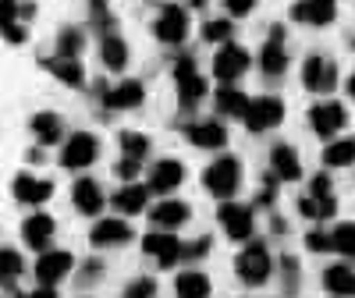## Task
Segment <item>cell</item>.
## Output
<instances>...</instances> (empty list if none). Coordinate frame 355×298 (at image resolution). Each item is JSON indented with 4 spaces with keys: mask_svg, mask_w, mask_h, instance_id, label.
Returning a JSON list of instances; mask_svg holds the SVG:
<instances>
[{
    "mask_svg": "<svg viewBox=\"0 0 355 298\" xmlns=\"http://www.w3.org/2000/svg\"><path fill=\"white\" fill-rule=\"evenodd\" d=\"M281 117H284V107L277 96H259V100H252V107L245 114V125H249V132H270L274 125H281Z\"/></svg>",
    "mask_w": 355,
    "mask_h": 298,
    "instance_id": "cell-7",
    "label": "cell"
},
{
    "mask_svg": "<svg viewBox=\"0 0 355 298\" xmlns=\"http://www.w3.org/2000/svg\"><path fill=\"white\" fill-rule=\"evenodd\" d=\"M146 100V89H142V82H135V78H121L114 89H107V107L110 110H132V107H139Z\"/></svg>",
    "mask_w": 355,
    "mask_h": 298,
    "instance_id": "cell-14",
    "label": "cell"
},
{
    "mask_svg": "<svg viewBox=\"0 0 355 298\" xmlns=\"http://www.w3.org/2000/svg\"><path fill=\"white\" fill-rule=\"evenodd\" d=\"M121 149H125V157L142 160L146 153H150V139L139 135V132H121Z\"/></svg>",
    "mask_w": 355,
    "mask_h": 298,
    "instance_id": "cell-33",
    "label": "cell"
},
{
    "mask_svg": "<svg viewBox=\"0 0 355 298\" xmlns=\"http://www.w3.org/2000/svg\"><path fill=\"white\" fill-rule=\"evenodd\" d=\"M189 139L199 146V149H220L227 142V132L220 128V121H196L189 128Z\"/></svg>",
    "mask_w": 355,
    "mask_h": 298,
    "instance_id": "cell-21",
    "label": "cell"
},
{
    "mask_svg": "<svg viewBox=\"0 0 355 298\" xmlns=\"http://www.w3.org/2000/svg\"><path fill=\"white\" fill-rule=\"evenodd\" d=\"M299 213L309 220H331L334 217V199L331 195H306L299 202Z\"/></svg>",
    "mask_w": 355,
    "mask_h": 298,
    "instance_id": "cell-29",
    "label": "cell"
},
{
    "mask_svg": "<svg viewBox=\"0 0 355 298\" xmlns=\"http://www.w3.org/2000/svg\"><path fill=\"white\" fill-rule=\"evenodd\" d=\"M71 266H75V259H71V252H43L40 259H36V277L50 288V284H57V281H64L68 274H71Z\"/></svg>",
    "mask_w": 355,
    "mask_h": 298,
    "instance_id": "cell-10",
    "label": "cell"
},
{
    "mask_svg": "<svg viewBox=\"0 0 355 298\" xmlns=\"http://www.w3.org/2000/svg\"><path fill=\"white\" fill-rule=\"evenodd\" d=\"M259 68L266 75H281L288 68V50L281 43V28L277 25L270 28V43H263V50H259Z\"/></svg>",
    "mask_w": 355,
    "mask_h": 298,
    "instance_id": "cell-15",
    "label": "cell"
},
{
    "mask_svg": "<svg viewBox=\"0 0 355 298\" xmlns=\"http://www.w3.org/2000/svg\"><path fill=\"white\" fill-rule=\"evenodd\" d=\"M96 153H100V142H96L93 135H85V132H75V135L64 142L61 164L71 167V170H82V167H89V164L96 160Z\"/></svg>",
    "mask_w": 355,
    "mask_h": 298,
    "instance_id": "cell-6",
    "label": "cell"
},
{
    "mask_svg": "<svg viewBox=\"0 0 355 298\" xmlns=\"http://www.w3.org/2000/svg\"><path fill=\"white\" fill-rule=\"evenodd\" d=\"M46 68L53 71V78H61L68 85H82V64L75 57H53V61H46Z\"/></svg>",
    "mask_w": 355,
    "mask_h": 298,
    "instance_id": "cell-32",
    "label": "cell"
},
{
    "mask_svg": "<svg viewBox=\"0 0 355 298\" xmlns=\"http://www.w3.org/2000/svg\"><path fill=\"white\" fill-rule=\"evenodd\" d=\"M231 33H234V25H231L227 18H214V21L202 25V40H206V43H227Z\"/></svg>",
    "mask_w": 355,
    "mask_h": 298,
    "instance_id": "cell-34",
    "label": "cell"
},
{
    "mask_svg": "<svg viewBox=\"0 0 355 298\" xmlns=\"http://www.w3.org/2000/svg\"><path fill=\"white\" fill-rule=\"evenodd\" d=\"M249 71V53L239 46V43H224L220 46V53L214 57V75L224 82V85H231L239 75H245Z\"/></svg>",
    "mask_w": 355,
    "mask_h": 298,
    "instance_id": "cell-5",
    "label": "cell"
},
{
    "mask_svg": "<svg viewBox=\"0 0 355 298\" xmlns=\"http://www.w3.org/2000/svg\"><path fill=\"white\" fill-rule=\"evenodd\" d=\"M53 195V185L50 182H40V177H28V174H18L15 177V199L21 202H46Z\"/></svg>",
    "mask_w": 355,
    "mask_h": 298,
    "instance_id": "cell-19",
    "label": "cell"
},
{
    "mask_svg": "<svg viewBox=\"0 0 355 298\" xmlns=\"http://www.w3.org/2000/svg\"><path fill=\"white\" fill-rule=\"evenodd\" d=\"M331 242H334V249H338V252L355 256V224H341V227L331 234Z\"/></svg>",
    "mask_w": 355,
    "mask_h": 298,
    "instance_id": "cell-35",
    "label": "cell"
},
{
    "mask_svg": "<svg viewBox=\"0 0 355 298\" xmlns=\"http://www.w3.org/2000/svg\"><path fill=\"white\" fill-rule=\"evenodd\" d=\"M334 15H338L334 0H299V4H291V18L302 25H331Z\"/></svg>",
    "mask_w": 355,
    "mask_h": 298,
    "instance_id": "cell-11",
    "label": "cell"
},
{
    "mask_svg": "<svg viewBox=\"0 0 355 298\" xmlns=\"http://www.w3.org/2000/svg\"><path fill=\"white\" fill-rule=\"evenodd\" d=\"M139 164H142V160H132V157H125V160H117L114 174H117V177H125V182H132V177L139 174Z\"/></svg>",
    "mask_w": 355,
    "mask_h": 298,
    "instance_id": "cell-40",
    "label": "cell"
},
{
    "mask_svg": "<svg viewBox=\"0 0 355 298\" xmlns=\"http://www.w3.org/2000/svg\"><path fill=\"white\" fill-rule=\"evenodd\" d=\"M21 298H57L50 288H40V291H28V295H21Z\"/></svg>",
    "mask_w": 355,
    "mask_h": 298,
    "instance_id": "cell-47",
    "label": "cell"
},
{
    "mask_svg": "<svg viewBox=\"0 0 355 298\" xmlns=\"http://www.w3.org/2000/svg\"><path fill=\"white\" fill-rule=\"evenodd\" d=\"M0 274H4V281H15L21 274V256L15 249H4L0 252Z\"/></svg>",
    "mask_w": 355,
    "mask_h": 298,
    "instance_id": "cell-37",
    "label": "cell"
},
{
    "mask_svg": "<svg viewBox=\"0 0 355 298\" xmlns=\"http://www.w3.org/2000/svg\"><path fill=\"white\" fill-rule=\"evenodd\" d=\"M142 249H146V256H153L160 266H174L178 259L185 256V245L178 242V238H171V234H146Z\"/></svg>",
    "mask_w": 355,
    "mask_h": 298,
    "instance_id": "cell-13",
    "label": "cell"
},
{
    "mask_svg": "<svg viewBox=\"0 0 355 298\" xmlns=\"http://www.w3.org/2000/svg\"><path fill=\"white\" fill-rule=\"evenodd\" d=\"M82 46V33L78 28H64L61 36H57V57H75Z\"/></svg>",
    "mask_w": 355,
    "mask_h": 298,
    "instance_id": "cell-36",
    "label": "cell"
},
{
    "mask_svg": "<svg viewBox=\"0 0 355 298\" xmlns=\"http://www.w3.org/2000/svg\"><path fill=\"white\" fill-rule=\"evenodd\" d=\"M252 4H256V0H224V8H227L231 15H249Z\"/></svg>",
    "mask_w": 355,
    "mask_h": 298,
    "instance_id": "cell-42",
    "label": "cell"
},
{
    "mask_svg": "<svg viewBox=\"0 0 355 298\" xmlns=\"http://www.w3.org/2000/svg\"><path fill=\"white\" fill-rule=\"evenodd\" d=\"M249 107H252V100L242 93V89H234V85H224L217 93V110L227 114V117H245Z\"/></svg>",
    "mask_w": 355,
    "mask_h": 298,
    "instance_id": "cell-26",
    "label": "cell"
},
{
    "mask_svg": "<svg viewBox=\"0 0 355 298\" xmlns=\"http://www.w3.org/2000/svg\"><path fill=\"white\" fill-rule=\"evenodd\" d=\"M125 242H132V227H128L125 220H100V224L93 227V245H100V249H107V245H125Z\"/></svg>",
    "mask_w": 355,
    "mask_h": 298,
    "instance_id": "cell-17",
    "label": "cell"
},
{
    "mask_svg": "<svg viewBox=\"0 0 355 298\" xmlns=\"http://www.w3.org/2000/svg\"><path fill=\"white\" fill-rule=\"evenodd\" d=\"M146 199H150V189L142 185H121L114 192V210L117 213H142L146 210Z\"/></svg>",
    "mask_w": 355,
    "mask_h": 298,
    "instance_id": "cell-20",
    "label": "cell"
},
{
    "mask_svg": "<svg viewBox=\"0 0 355 298\" xmlns=\"http://www.w3.org/2000/svg\"><path fill=\"white\" fill-rule=\"evenodd\" d=\"M0 8H4V25H11L18 18V0H0Z\"/></svg>",
    "mask_w": 355,
    "mask_h": 298,
    "instance_id": "cell-44",
    "label": "cell"
},
{
    "mask_svg": "<svg viewBox=\"0 0 355 298\" xmlns=\"http://www.w3.org/2000/svg\"><path fill=\"white\" fill-rule=\"evenodd\" d=\"M4 36H8L11 43H21V40H25V33H21V25H18V21H11V25H4Z\"/></svg>",
    "mask_w": 355,
    "mask_h": 298,
    "instance_id": "cell-45",
    "label": "cell"
},
{
    "mask_svg": "<svg viewBox=\"0 0 355 298\" xmlns=\"http://www.w3.org/2000/svg\"><path fill=\"white\" fill-rule=\"evenodd\" d=\"M75 206L82 213H100L103 210V192H100V185L96 182H89V177H78L75 182Z\"/></svg>",
    "mask_w": 355,
    "mask_h": 298,
    "instance_id": "cell-22",
    "label": "cell"
},
{
    "mask_svg": "<svg viewBox=\"0 0 355 298\" xmlns=\"http://www.w3.org/2000/svg\"><path fill=\"white\" fill-rule=\"evenodd\" d=\"M33 132H36L40 142H57L64 135V125H61V117H57V114H36L33 117Z\"/></svg>",
    "mask_w": 355,
    "mask_h": 298,
    "instance_id": "cell-31",
    "label": "cell"
},
{
    "mask_svg": "<svg viewBox=\"0 0 355 298\" xmlns=\"http://www.w3.org/2000/svg\"><path fill=\"white\" fill-rule=\"evenodd\" d=\"M309 125L320 139H331L334 132L345 128V107L341 103H316L309 110Z\"/></svg>",
    "mask_w": 355,
    "mask_h": 298,
    "instance_id": "cell-9",
    "label": "cell"
},
{
    "mask_svg": "<svg viewBox=\"0 0 355 298\" xmlns=\"http://www.w3.org/2000/svg\"><path fill=\"white\" fill-rule=\"evenodd\" d=\"M182 177H185V167L178 164V160H160L153 167V174H150V189L160 192V195H167V192H174L178 185H182Z\"/></svg>",
    "mask_w": 355,
    "mask_h": 298,
    "instance_id": "cell-16",
    "label": "cell"
},
{
    "mask_svg": "<svg viewBox=\"0 0 355 298\" xmlns=\"http://www.w3.org/2000/svg\"><path fill=\"white\" fill-rule=\"evenodd\" d=\"M157 295V281L153 277H139L135 284H128L125 298H153Z\"/></svg>",
    "mask_w": 355,
    "mask_h": 298,
    "instance_id": "cell-38",
    "label": "cell"
},
{
    "mask_svg": "<svg viewBox=\"0 0 355 298\" xmlns=\"http://www.w3.org/2000/svg\"><path fill=\"white\" fill-rule=\"evenodd\" d=\"M309 195H331V177L327 174H316L313 185H309Z\"/></svg>",
    "mask_w": 355,
    "mask_h": 298,
    "instance_id": "cell-41",
    "label": "cell"
},
{
    "mask_svg": "<svg viewBox=\"0 0 355 298\" xmlns=\"http://www.w3.org/2000/svg\"><path fill=\"white\" fill-rule=\"evenodd\" d=\"M220 227L234 238V242H245V238L252 234V213H249V206H239V202H220Z\"/></svg>",
    "mask_w": 355,
    "mask_h": 298,
    "instance_id": "cell-8",
    "label": "cell"
},
{
    "mask_svg": "<svg viewBox=\"0 0 355 298\" xmlns=\"http://www.w3.org/2000/svg\"><path fill=\"white\" fill-rule=\"evenodd\" d=\"M323 288H327L331 295H341V298L355 295V270H348V266H341V263L327 266V274H323Z\"/></svg>",
    "mask_w": 355,
    "mask_h": 298,
    "instance_id": "cell-25",
    "label": "cell"
},
{
    "mask_svg": "<svg viewBox=\"0 0 355 298\" xmlns=\"http://www.w3.org/2000/svg\"><path fill=\"white\" fill-rule=\"evenodd\" d=\"M323 160H327V167H348V164H355V139L331 142L327 149H323Z\"/></svg>",
    "mask_w": 355,
    "mask_h": 298,
    "instance_id": "cell-30",
    "label": "cell"
},
{
    "mask_svg": "<svg viewBox=\"0 0 355 298\" xmlns=\"http://www.w3.org/2000/svg\"><path fill=\"white\" fill-rule=\"evenodd\" d=\"M153 33H157V40H164V43H182V40L189 36V15H185L182 8H164V15H160L157 25H153Z\"/></svg>",
    "mask_w": 355,
    "mask_h": 298,
    "instance_id": "cell-12",
    "label": "cell"
},
{
    "mask_svg": "<svg viewBox=\"0 0 355 298\" xmlns=\"http://www.w3.org/2000/svg\"><path fill=\"white\" fill-rule=\"evenodd\" d=\"M150 217H153V224H160V227H182V224L189 220V206L178 202V199H167V202L153 206Z\"/></svg>",
    "mask_w": 355,
    "mask_h": 298,
    "instance_id": "cell-27",
    "label": "cell"
},
{
    "mask_svg": "<svg viewBox=\"0 0 355 298\" xmlns=\"http://www.w3.org/2000/svg\"><path fill=\"white\" fill-rule=\"evenodd\" d=\"M348 96H352V100H355V75H352V78H348Z\"/></svg>",
    "mask_w": 355,
    "mask_h": 298,
    "instance_id": "cell-48",
    "label": "cell"
},
{
    "mask_svg": "<svg viewBox=\"0 0 355 298\" xmlns=\"http://www.w3.org/2000/svg\"><path fill=\"white\" fill-rule=\"evenodd\" d=\"M189 256H202V252H210V238H196V245L185 249Z\"/></svg>",
    "mask_w": 355,
    "mask_h": 298,
    "instance_id": "cell-46",
    "label": "cell"
},
{
    "mask_svg": "<svg viewBox=\"0 0 355 298\" xmlns=\"http://www.w3.org/2000/svg\"><path fill=\"white\" fill-rule=\"evenodd\" d=\"M100 57H103V64H107V68L121 71V68L128 64V46H125V40H121V36H114V33H107L103 43H100Z\"/></svg>",
    "mask_w": 355,
    "mask_h": 298,
    "instance_id": "cell-28",
    "label": "cell"
},
{
    "mask_svg": "<svg viewBox=\"0 0 355 298\" xmlns=\"http://www.w3.org/2000/svg\"><path fill=\"white\" fill-rule=\"evenodd\" d=\"M50 234H53V220L46 217V213H33L25 224H21V238L33 249H43L46 242H50Z\"/></svg>",
    "mask_w": 355,
    "mask_h": 298,
    "instance_id": "cell-24",
    "label": "cell"
},
{
    "mask_svg": "<svg viewBox=\"0 0 355 298\" xmlns=\"http://www.w3.org/2000/svg\"><path fill=\"white\" fill-rule=\"evenodd\" d=\"M174 295L178 298H210V281H206V274H199V270H185L174 281Z\"/></svg>",
    "mask_w": 355,
    "mask_h": 298,
    "instance_id": "cell-23",
    "label": "cell"
},
{
    "mask_svg": "<svg viewBox=\"0 0 355 298\" xmlns=\"http://www.w3.org/2000/svg\"><path fill=\"white\" fill-rule=\"evenodd\" d=\"M306 249H309V252H327V249H334V242H331L323 231H309V234H306Z\"/></svg>",
    "mask_w": 355,
    "mask_h": 298,
    "instance_id": "cell-39",
    "label": "cell"
},
{
    "mask_svg": "<svg viewBox=\"0 0 355 298\" xmlns=\"http://www.w3.org/2000/svg\"><path fill=\"white\" fill-rule=\"evenodd\" d=\"M89 4H93V15H96V21L107 28V25H110V15H107V0H89Z\"/></svg>",
    "mask_w": 355,
    "mask_h": 298,
    "instance_id": "cell-43",
    "label": "cell"
},
{
    "mask_svg": "<svg viewBox=\"0 0 355 298\" xmlns=\"http://www.w3.org/2000/svg\"><path fill=\"white\" fill-rule=\"evenodd\" d=\"M302 82L309 93H331V89L338 85V68L327 61V57H306V64H302Z\"/></svg>",
    "mask_w": 355,
    "mask_h": 298,
    "instance_id": "cell-4",
    "label": "cell"
},
{
    "mask_svg": "<svg viewBox=\"0 0 355 298\" xmlns=\"http://www.w3.org/2000/svg\"><path fill=\"white\" fill-rule=\"evenodd\" d=\"M202 185L210 189L217 199H231L234 192H239V185H242V164L234 160V157H220V160H214L210 167H206V174H202Z\"/></svg>",
    "mask_w": 355,
    "mask_h": 298,
    "instance_id": "cell-1",
    "label": "cell"
},
{
    "mask_svg": "<svg viewBox=\"0 0 355 298\" xmlns=\"http://www.w3.org/2000/svg\"><path fill=\"white\" fill-rule=\"evenodd\" d=\"M234 270H239V277H242L245 284H263L266 277H270V252H266L259 242H252V245L239 256Z\"/></svg>",
    "mask_w": 355,
    "mask_h": 298,
    "instance_id": "cell-3",
    "label": "cell"
},
{
    "mask_svg": "<svg viewBox=\"0 0 355 298\" xmlns=\"http://www.w3.org/2000/svg\"><path fill=\"white\" fill-rule=\"evenodd\" d=\"M270 164H274V174L281 177V182H299L302 164H299V153H295L291 146H274Z\"/></svg>",
    "mask_w": 355,
    "mask_h": 298,
    "instance_id": "cell-18",
    "label": "cell"
},
{
    "mask_svg": "<svg viewBox=\"0 0 355 298\" xmlns=\"http://www.w3.org/2000/svg\"><path fill=\"white\" fill-rule=\"evenodd\" d=\"M174 82H178V96H182L185 107H192L206 96V78L196 71L192 57H182V61L174 64Z\"/></svg>",
    "mask_w": 355,
    "mask_h": 298,
    "instance_id": "cell-2",
    "label": "cell"
}]
</instances>
